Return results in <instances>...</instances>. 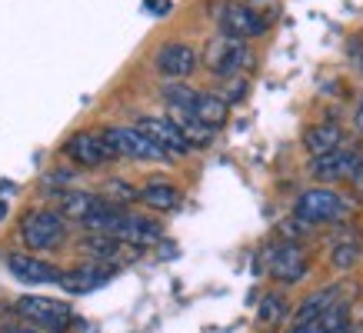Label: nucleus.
<instances>
[{
  "mask_svg": "<svg viewBox=\"0 0 363 333\" xmlns=\"http://www.w3.org/2000/svg\"><path fill=\"white\" fill-rule=\"evenodd\" d=\"M17 313L27 320V327L44 333H64L74 323V310L64 300L54 297H21L17 300Z\"/></svg>",
  "mask_w": 363,
  "mask_h": 333,
  "instance_id": "1",
  "label": "nucleus"
},
{
  "mask_svg": "<svg viewBox=\"0 0 363 333\" xmlns=\"http://www.w3.org/2000/svg\"><path fill=\"white\" fill-rule=\"evenodd\" d=\"M217 27H220L223 37H233V40H250V37H260L267 33L270 21L264 13H257L247 4H237V0H227L217 7Z\"/></svg>",
  "mask_w": 363,
  "mask_h": 333,
  "instance_id": "2",
  "label": "nucleus"
},
{
  "mask_svg": "<svg viewBox=\"0 0 363 333\" xmlns=\"http://www.w3.org/2000/svg\"><path fill=\"white\" fill-rule=\"evenodd\" d=\"M67 237V223L57 210H33L21 220V240L30 250H54Z\"/></svg>",
  "mask_w": 363,
  "mask_h": 333,
  "instance_id": "3",
  "label": "nucleus"
},
{
  "mask_svg": "<svg viewBox=\"0 0 363 333\" xmlns=\"http://www.w3.org/2000/svg\"><path fill=\"white\" fill-rule=\"evenodd\" d=\"M347 210H350L347 200L333 190H307V193H300L297 207H294V213L307 223H337L347 217Z\"/></svg>",
  "mask_w": 363,
  "mask_h": 333,
  "instance_id": "4",
  "label": "nucleus"
},
{
  "mask_svg": "<svg viewBox=\"0 0 363 333\" xmlns=\"http://www.w3.org/2000/svg\"><path fill=\"white\" fill-rule=\"evenodd\" d=\"M203 64L213 77H233L240 74L243 64H247V47L243 40H233V37H213L203 50Z\"/></svg>",
  "mask_w": 363,
  "mask_h": 333,
  "instance_id": "5",
  "label": "nucleus"
},
{
  "mask_svg": "<svg viewBox=\"0 0 363 333\" xmlns=\"http://www.w3.org/2000/svg\"><path fill=\"white\" fill-rule=\"evenodd\" d=\"M104 140L111 144L117 157H130V160H167V154L157 144H150L137 127H107Z\"/></svg>",
  "mask_w": 363,
  "mask_h": 333,
  "instance_id": "6",
  "label": "nucleus"
},
{
  "mask_svg": "<svg viewBox=\"0 0 363 333\" xmlns=\"http://www.w3.org/2000/svg\"><path fill=\"white\" fill-rule=\"evenodd\" d=\"M137 130H140L150 144L160 147L167 157H180L190 150L187 137L177 127L174 117H140V120H137Z\"/></svg>",
  "mask_w": 363,
  "mask_h": 333,
  "instance_id": "7",
  "label": "nucleus"
},
{
  "mask_svg": "<svg viewBox=\"0 0 363 333\" xmlns=\"http://www.w3.org/2000/svg\"><path fill=\"white\" fill-rule=\"evenodd\" d=\"M64 154L80 166H104L107 160H117L111 144L104 140V133H90V130L74 133V137L64 144Z\"/></svg>",
  "mask_w": 363,
  "mask_h": 333,
  "instance_id": "8",
  "label": "nucleus"
},
{
  "mask_svg": "<svg viewBox=\"0 0 363 333\" xmlns=\"http://www.w3.org/2000/svg\"><path fill=\"white\" fill-rule=\"evenodd\" d=\"M310 174L317 180H350L357 174H363V154L360 150H333V154H323V157H313L310 164Z\"/></svg>",
  "mask_w": 363,
  "mask_h": 333,
  "instance_id": "9",
  "label": "nucleus"
},
{
  "mask_svg": "<svg viewBox=\"0 0 363 333\" xmlns=\"http://www.w3.org/2000/svg\"><path fill=\"white\" fill-rule=\"evenodd\" d=\"M267 270H270V277L277 283H297V280L307 277V254L297 244H280L270 250Z\"/></svg>",
  "mask_w": 363,
  "mask_h": 333,
  "instance_id": "10",
  "label": "nucleus"
},
{
  "mask_svg": "<svg viewBox=\"0 0 363 333\" xmlns=\"http://www.w3.org/2000/svg\"><path fill=\"white\" fill-rule=\"evenodd\" d=\"M111 207H117L113 200H104V197H97V193H84V190H64V193H57V213H60V217L90 220V217L111 210Z\"/></svg>",
  "mask_w": 363,
  "mask_h": 333,
  "instance_id": "11",
  "label": "nucleus"
},
{
  "mask_svg": "<svg viewBox=\"0 0 363 333\" xmlns=\"http://www.w3.org/2000/svg\"><path fill=\"white\" fill-rule=\"evenodd\" d=\"M157 70L170 80H180V77H190L194 67H197V50L190 44H164L157 50Z\"/></svg>",
  "mask_w": 363,
  "mask_h": 333,
  "instance_id": "12",
  "label": "nucleus"
},
{
  "mask_svg": "<svg viewBox=\"0 0 363 333\" xmlns=\"http://www.w3.org/2000/svg\"><path fill=\"white\" fill-rule=\"evenodd\" d=\"M7 270L21 283H30V287H37V283H57L60 280V273H57L54 266L30 254H7Z\"/></svg>",
  "mask_w": 363,
  "mask_h": 333,
  "instance_id": "13",
  "label": "nucleus"
},
{
  "mask_svg": "<svg viewBox=\"0 0 363 333\" xmlns=\"http://www.w3.org/2000/svg\"><path fill=\"white\" fill-rule=\"evenodd\" d=\"M111 277H113V266L84 264V266H74V270L60 273L57 283H60L67 293H90V290H100Z\"/></svg>",
  "mask_w": 363,
  "mask_h": 333,
  "instance_id": "14",
  "label": "nucleus"
},
{
  "mask_svg": "<svg viewBox=\"0 0 363 333\" xmlns=\"http://www.w3.org/2000/svg\"><path fill=\"white\" fill-rule=\"evenodd\" d=\"M340 293H343V287H327V290L310 293V297L300 303V310L294 313V327H307V323L320 320V317L330 310V307H337V303H340Z\"/></svg>",
  "mask_w": 363,
  "mask_h": 333,
  "instance_id": "15",
  "label": "nucleus"
},
{
  "mask_svg": "<svg viewBox=\"0 0 363 333\" xmlns=\"http://www.w3.org/2000/svg\"><path fill=\"white\" fill-rule=\"evenodd\" d=\"M343 144V130L337 123H317V127H310L303 133V147H307L313 157H323V154H333V150H340Z\"/></svg>",
  "mask_w": 363,
  "mask_h": 333,
  "instance_id": "16",
  "label": "nucleus"
},
{
  "mask_svg": "<svg viewBox=\"0 0 363 333\" xmlns=\"http://www.w3.org/2000/svg\"><path fill=\"white\" fill-rule=\"evenodd\" d=\"M290 317V307H286V297L284 293H270V297L260 300L257 307V330L260 333H274L280 323Z\"/></svg>",
  "mask_w": 363,
  "mask_h": 333,
  "instance_id": "17",
  "label": "nucleus"
},
{
  "mask_svg": "<svg viewBox=\"0 0 363 333\" xmlns=\"http://www.w3.org/2000/svg\"><path fill=\"white\" fill-rule=\"evenodd\" d=\"M230 113V100L220 97V94H200L197 97V107H194V117L200 123H207L210 130H217Z\"/></svg>",
  "mask_w": 363,
  "mask_h": 333,
  "instance_id": "18",
  "label": "nucleus"
},
{
  "mask_svg": "<svg viewBox=\"0 0 363 333\" xmlns=\"http://www.w3.org/2000/svg\"><path fill=\"white\" fill-rule=\"evenodd\" d=\"M140 200L154 210H177L180 207V193H177L167 180H150L147 187L140 190Z\"/></svg>",
  "mask_w": 363,
  "mask_h": 333,
  "instance_id": "19",
  "label": "nucleus"
},
{
  "mask_svg": "<svg viewBox=\"0 0 363 333\" xmlns=\"http://www.w3.org/2000/svg\"><path fill=\"white\" fill-rule=\"evenodd\" d=\"M197 90H190L187 84H167L164 87V100L174 107L177 113H194V107H197Z\"/></svg>",
  "mask_w": 363,
  "mask_h": 333,
  "instance_id": "20",
  "label": "nucleus"
},
{
  "mask_svg": "<svg viewBox=\"0 0 363 333\" xmlns=\"http://www.w3.org/2000/svg\"><path fill=\"white\" fill-rule=\"evenodd\" d=\"M94 256H100V260H113V256L123 250V240H117V237H111V233H94L87 244H84Z\"/></svg>",
  "mask_w": 363,
  "mask_h": 333,
  "instance_id": "21",
  "label": "nucleus"
},
{
  "mask_svg": "<svg viewBox=\"0 0 363 333\" xmlns=\"http://www.w3.org/2000/svg\"><path fill=\"white\" fill-rule=\"evenodd\" d=\"M320 323H323V333H347L350 330V307L340 300L337 307H330L320 317Z\"/></svg>",
  "mask_w": 363,
  "mask_h": 333,
  "instance_id": "22",
  "label": "nucleus"
},
{
  "mask_svg": "<svg viewBox=\"0 0 363 333\" xmlns=\"http://www.w3.org/2000/svg\"><path fill=\"white\" fill-rule=\"evenodd\" d=\"M357 256H360V250H357V244H343L333 250V264L340 266V270H350L353 264H357Z\"/></svg>",
  "mask_w": 363,
  "mask_h": 333,
  "instance_id": "23",
  "label": "nucleus"
},
{
  "mask_svg": "<svg viewBox=\"0 0 363 333\" xmlns=\"http://www.w3.org/2000/svg\"><path fill=\"white\" fill-rule=\"evenodd\" d=\"M0 333H44V330H33V327H4Z\"/></svg>",
  "mask_w": 363,
  "mask_h": 333,
  "instance_id": "24",
  "label": "nucleus"
},
{
  "mask_svg": "<svg viewBox=\"0 0 363 333\" xmlns=\"http://www.w3.org/2000/svg\"><path fill=\"white\" fill-rule=\"evenodd\" d=\"M357 127L363 130V100H360V107H357Z\"/></svg>",
  "mask_w": 363,
  "mask_h": 333,
  "instance_id": "25",
  "label": "nucleus"
},
{
  "mask_svg": "<svg viewBox=\"0 0 363 333\" xmlns=\"http://www.w3.org/2000/svg\"><path fill=\"white\" fill-rule=\"evenodd\" d=\"M290 333H303V330H300V327H294V330H290Z\"/></svg>",
  "mask_w": 363,
  "mask_h": 333,
  "instance_id": "26",
  "label": "nucleus"
}]
</instances>
